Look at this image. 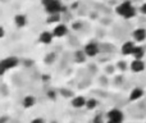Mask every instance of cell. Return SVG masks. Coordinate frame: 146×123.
Returning a JSON list of instances; mask_svg holds the SVG:
<instances>
[{
    "label": "cell",
    "instance_id": "obj_1",
    "mask_svg": "<svg viewBox=\"0 0 146 123\" xmlns=\"http://www.w3.org/2000/svg\"><path fill=\"white\" fill-rule=\"evenodd\" d=\"M106 117H108V121H110L113 123H123V121H124L123 112L117 108L110 109V110L108 112V114H106Z\"/></svg>",
    "mask_w": 146,
    "mask_h": 123
},
{
    "label": "cell",
    "instance_id": "obj_2",
    "mask_svg": "<svg viewBox=\"0 0 146 123\" xmlns=\"http://www.w3.org/2000/svg\"><path fill=\"white\" fill-rule=\"evenodd\" d=\"M62 10H63V4H62L60 0H54V1H51L50 4L45 7V12L48 14H58Z\"/></svg>",
    "mask_w": 146,
    "mask_h": 123
},
{
    "label": "cell",
    "instance_id": "obj_3",
    "mask_svg": "<svg viewBox=\"0 0 146 123\" xmlns=\"http://www.w3.org/2000/svg\"><path fill=\"white\" fill-rule=\"evenodd\" d=\"M83 51L86 53V55H87L88 58H94V57H96L99 54L100 49H99V45L96 43H88L85 45Z\"/></svg>",
    "mask_w": 146,
    "mask_h": 123
},
{
    "label": "cell",
    "instance_id": "obj_4",
    "mask_svg": "<svg viewBox=\"0 0 146 123\" xmlns=\"http://www.w3.org/2000/svg\"><path fill=\"white\" fill-rule=\"evenodd\" d=\"M68 32H69V30H68V27H67L64 23H58V25L54 27V30H53L54 37H58V39H62V37H64V36H67L68 35Z\"/></svg>",
    "mask_w": 146,
    "mask_h": 123
},
{
    "label": "cell",
    "instance_id": "obj_5",
    "mask_svg": "<svg viewBox=\"0 0 146 123\" xmlns=\"http://www.w3.org/2000/svg\"><path fill=\"white\" fill-rule=\"evenodd\" d=\"M53 39H54V35H53V31H42L38 36V43L42 44V45H50L53 43Z\"/></svg>",
    "mask_w": 146,
    "mask_h": 123
},
{
    "label": "cell",
    "instance_id": "obj_6",
    "mask_svg": "<svg viewBox=\"0 0 146 123\" xmlns=\"http://www.w3.org/2000/svg\"><path fill=\"white\" fill-rule=\"evenodd\" d=\"M0 62L3 63V65H4L8 70L13 69V68H15L18 64H19V59H18L17 57H7V58H4Z\"/></svg>",
    "mask_w": 146,
    "mask_h": 123
},
{
    "label": "cell",
    "instance_id": "obj_7",
    "mask_svg": "<svg viewBox=\"0 0 146 123\" xmlns=\"http://www.w3.org/2000/svg\"><path fill=\"white\" fill-rule=\"evenodd\" d=\"M131 70L133 73H141L145 70V63L142 59H133L131 62V65H129Z\"/></svg>",
    "mask_w": 146,
    "mask_h": 123
},
{
    "label": "cell",
    "instance_id": "obj_8",
    "mask_svg": "<svg viewBox=\"0 0 146 123\" xmlns=\"http://www.w3.org/2000/svg\"><path fill=\"white\" fill-rule=\"evenodd\" d=\"M132 7H133V5H132V3L128 1V0H126V1H123V3H121V4H119L118 7L115 8L117 14H119L121 17H124V14H126V13L128 12V10L131 9Z\"/></svg>",
    "mask_w": 146,
    "mask_h": 123
},
{
    "label": "cell",
    "instance_id": "obj_9",
    "mask_svg": "<svg viewBox=\"0 0 146 123\" xmlns=\"http://www.w3.org/2000/svg\"><path fill=\"white\" fill-rule=\"evenodd\" d=\"M86 101H87V99H86L85 96L78 95V96H74L71 100V105L76 109H81V108H83V106H86Z\"/></svg>",
    "mask_w": 146,
    "mask_h": 123
},
{
    "label": "cell",
    "instance_id": "obj_10",
    "mask_svg": "<svg viewBox=\"0 0 146 123\" xmlns=\"http://www.w3.org/2000/svg\"><path fill=\"white\" fill-rule=\"evenodd\" d=\"M135 48H136V45H135L133 41H126V43L122 45L121 48V53L123 54V55H132V53H133Z\"/></svg>",
    "mask_w": 146,
    "mask_h": 123
},
{
    "label": "cell",
    "instance_id": "obj_11",
    "mask_svg": "<svg viewBox=\"0 0 146 123\" xmlns=\"http://www.w3.org/2000/svg\"><path fill=\"white\" fill-rule=\"evenodd\" d=\"M133 36V40L137 41V43H142V41L146 40V30L145 28H136L132 33Z\"/></svg>",
    "mask_w": 146,
    "mask_h": 123
},
{
    "label": "cell",
    "instance_id": "obj_12",
    "mask_svg": "<svg viewBox=\"0 0 146 123\" xmlns=\"http://www.w3.org/2000/svg\"><path fill=\"white\" fill-rule=\"evenodd\" d=\"M14 25L18 28H23L27 25V17L25 14H15L14 15Z\"/></svg>",
    "mask_w": 146,
    "mask_h": 123
},
{
    "label": "cell",
    "instance_id": "obj_13",
    "mask_svg": "<svg viewBox=\"0 0 146 123\" xmlns=\"http://www.w3.org/2000/svg\"><path fill=\"white\" fill-rule=\"evenodd\" d=\"M144 96V90L140 87H135L133 90L129 92V100L131 101H136V100H140V99Z\"/></svg>",
    "mask_w": 146,
    "mask_h": 123
},
{
    "label": "cell",
    "instance_id": "obj_14",
    "mask_svg": "<svg viewBox=\"0 0 146 123\" xmlns=\"http://www.w3.org/2000/svg\"><path fill=\"white\" fill-rule=\"evenodd\" d=\"M35 104H36V99H35V96H32V95L25 96L23 100H22V105H23V108L25 109L32 108V106H35Z\"/></svg>",
    "mask_w": 146,
    "mask_h": 123
},
{
    "label": "cell",
    "instance_id": "obj_15",
    "mask_svg": "<svg viewBox=\"0 0 146 123\" xmlns=\"http://www.w3.org/2000/svg\"><path fill=\"white\" fill-rule=\"evenodd\" d=\"M132 57H133L135 59H142L145 57V50L142 46H136L133 50V53H132Z\"/></svg>",
    "mask_w": 146,
    "mask_h": 123
},
{
    "label": "cell",
    "instance_id": "obj_16",
    "mask_svg": "<svg viewBox=\"0 0 146 123\" xmlns=\"http://www.w3.org/2000/svg\"><path fill=\"white\" fill-rule=\"evenodd\" d=\"M99 105V101L96 100L95 98H90L87 99V101H86V108L88 109V110H94V109H96Z\"/></svg>",
    "mask_w": 146,
    "mask_h": 123
},
{
    "label": "cell",
    "instance_id": "obj_17",
    "mask_svg": "<svg viewBox=\"0 0 146 123\" xmlns=\"http://www.w3.org/2000/svg\"><path fill=\"white\" fill-rule=\"evenodd\" d=\"M59 21H60V13H58V14H48V18H46V23H49V25L59 23Z\"/></svg>",
    "mask_w": 146,
    "mask_h": 123
},
{
    "label": "cell",
    "instance_id": "obj_18",
    "mask_svg": "<svg viewBox=\"0 0 146 123\" xmlns=\"http://www.w3.org/2000/svg\"><path fill=\"white\" fill-rule=\"evenodd\" d=\"M86 58H87V55H86V53L85 51H76V54H74V59H76V62L77 63H83L86 61Z\"/></svg>",
    "mask_w": 146,
    "mask_h": 123
},
{
    "label": "cell",
    "instance_id": "obj_19",
    "mask_svg": "<svg viewBox=\"0 0 146 123\" xmlns=\"http://www.w3.org/2000/svg\"><path fill=\"white\" fill-rule=\"evenodd\" d=\"M55 58H56L55 53H49V54H46V57H45V59H44V62H45L46 64H53V63L55 62Z\"/></svg>",
    "mask_w": 146,
    "mask_h": 123
},
{
    "label": "cell",
    "instance_id": "obj_20",
    "mask_svg": "<svg viewBox=\"0 0 146 123\" xmlns=\"http://www.w3.org/2000/svg\"><path fill=\"white\" fill-rule=\"evenodd\" d=\"M135 15H136V8L132 7L131 9H129L128 12H127L126 14H124V17H123V18H126V19H131V18H133Z\"/></svg>",
    "mask_w": 146,
    "mask_h": 123
},
{
    "label": "cell",
    "instance_id": "obj_21",
    "mask_svg": "<svg viewBox=\"0 0 146 123\" xmlns=\"http://www.w3.org/2000/svg\"><path fill=\"white\" fill-rule=\"evenodd\" d=\"M59 95L64 96V98H69V96H72V91L71 90H66V88H62V90L59 91Z\"/></svg>",
    "mask_w": 146,
    "mask_h": 123
},
{
    "label": "cell",
    "instance_id": "obj_22",
    "mask_svg": "<svg viewBox=\"0 0 146 123\" xmlns=\"http://www.w3.org/2000/svg\"><path fill=\"white\" fill-rule=\"evenodd\" d=\"M59 92H56L55 90H49L48 91V98L49 99H51V100H55L56 99V95H58Z\"/></svg>",
    "mask_w": 146,
    "mask_h": 123
},
{
    "label": "cell",
    "instance_id": "obj_23",
    "mask_svg": "<svg viewBox=\"0 0 146 123\" xmlns=\"http://www.w3.org/2000/svg\"><path fill=\"white\" fill-rule=\"evenodd\" d=\"M92 123H104V121H103V117H101L100 114H98V116H96L95 118H94Z\"/></svg>",
    "mask_w": 146,
    "mask_h": 123
},
{
    "label": "cell",
    "instance_id": "obj_24",
    "mask_svg": "<svg viewBox=\"0 0 146 123\" xmlns=\"http://www.w3.org/2000/svg\"><path fill=\"white\" fill-rule=\"evenodd\" d=\"M5 72H8V69L4 67V65H3V63L0 62V77H1V76H4Z\"/></svg>",
    "mask_w": 146,
    "mask_h": 123
},
{
    "label": "cell",
    "instance_id": "obj_25",
    "mask_svg": "<svg viewBox=\"0 0 146 123\" xmlns=\"http://www.w3.org/2000/svg\"><path fill=\"white\" fill-rule=\"evenodd\" d=\"M31 123H45V119L41 118V117H37V118H33Z\"/></svg>",
    "mask_w": 146,
    "mask_h": 123
},
{
    "label": "cell",
    "instance_id": "obj_26",
    "mask_svg": "<svg viewBox=\"0 0 146 123\" xmlns=\"http://www.w3.org/2000/svg\"><path fill=\"white\" fill-rule=\"evenodd\" d=\"M8 121H9V118H8L7 116H1V117H0V123H8Z\"/></svg>",
    "mask_w": 146,
    "mask_h": 123
},
{
    "label": "cell",
    "instance_id": "obj_27",
    "mask_svg": "<svg viewBox=\"0 0 146 123\" xmlns=\"http://www.w3.org/2000/svg\"><path fill=\"white\" fill-rule=\"evenodd\" d=\"M140 12H141L142 14L146 15V3H144V4L141 5V8H140Z\"/></svg>",
    "mask_w": 146,
    "mask_h": 123
},
{
    "label": "cell",
    "instance_id": "obj_28",
    "mask_svg": "<svg viewBox=\"0 0 146 123\" xmlns=\"http://www.w3.org/2000/svg\"><path fill=\"white\" fill-rule=\"evenodd\" d=\"M4 36H5V30H4V27H3V26H0V40H1Z\"/></svg>",
    "mask_w": 146,
    "mask_h": 123
},
{
    "label": "cell",
    "instance_id": "obj_29",
    "mask_svg": "<svg viewBox=\"0 0 146 123\" xmlns=\"http://www.w3.org/2000/svg\"><path fill=\"white\" fill-rule=\"evenodd\" d=\"M51 1H54V0H41V4H42V5H44V8H45L46 5H49Z\"/></svg>",
    "mask_w": 146,
    "mask_h": 123
},
{
    "label": "cell",
    "instance_id": "obj_30",
    "mask_svg": "<svg viewBox=\"0 0 146 123\" xmlns=\"http://www.w3.org/2000/svg\"><path fill=\"white\" fill-rule=\"evenodd\" d=\"M106 123H113V122H110V121H108V122H106Z\"/></svg>",
    "mask_w": 146,
    "mask_h": 123
},
{
    "label": "cell",
    "instance_id": "obj_31",
    "mask_svg": "<svg viewBox=\"0 0 146 123\" xmlns=\"http://www.w3.org/2000/svg\"><path fill=\"white\" fill-rule=\"evenodd\" d=\"M50 123H56V122H55V121H53V122H50Z\"/></svg>",
    "mask_w": 146,
    "mask_h": 123
}]
</instances>
